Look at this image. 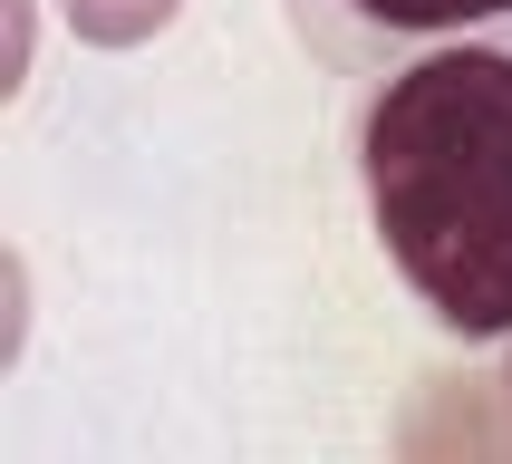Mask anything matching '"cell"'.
I'll return each instance as SVG.
<instances>
[{"label":"cell","instance_id":"obj_1","mask_svg":"<svg viewBox=\"0 0 512 464\" xmlns=\"http://www.w3.org/2000/svg\"><path fill=\"white\" fill-rule=\"evenodd\" d=\"M358 184L406 300L455 339H512V20L377 78L358 107Z\"/></svg>","mask_w":512,"mask_h":464},{"label":"cell","instance_id":"obj_2","mask_svg":"<svg viewBox=\"0 0 512 464\" xmlns=\"http://www.w3.org/2000/svg\"><path fill=\"white\" fill-rule=\"evenodd\" d=\"M484 20H512V0H290V29L310 39L329 68H406L435 39H464Z\"/></svg>","mask_w":512,"mask_h":464},{"label":"cell","instance_id":"obj_3","mask_svg":"<svg viewBox=\"0 0 512 464\" xmlns=\"http://www.w3.org/2000/svg\"><path fill=\"white\" fill-rule=\"evenodd\" d=\"M58 10H68V29H78L87 49H136V39H155L184 0H58Z\"/></svg>","mask_w":512,"mask_h":464},{"label":"cell","instance_id":"obj_4","mask_svg":"<svg viewBox=\"0 0 512 464\" xmlns=\"http://www.w3.org/2000/svg\"><path fill=\"white\" fill-rule=\"evenodd\" d=\"M493 397H503V445H512V368L493 377Z\"/></svg>","mask_w":512,"mask_h":464}]
</instances>
